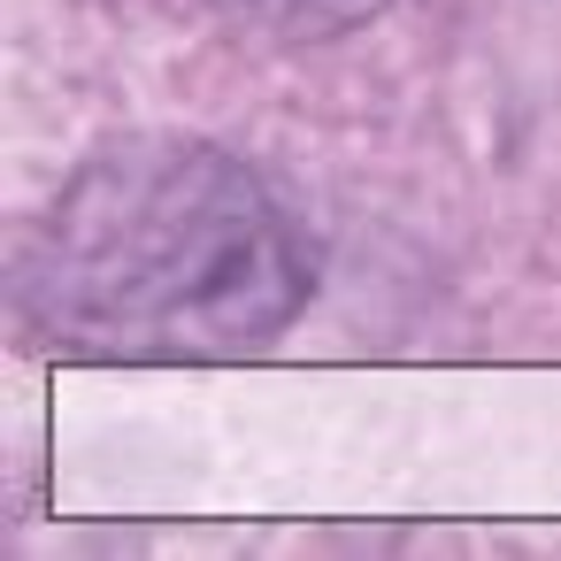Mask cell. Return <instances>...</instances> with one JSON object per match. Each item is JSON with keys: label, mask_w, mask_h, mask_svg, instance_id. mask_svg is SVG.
Here are the masks:
<instances>
[{"label": "cell", "mask_w": 561, "mask_h": 561, "mask_svg": "<svg viewBox=\"0 0 561 561\" xmlns=\"http://www.w3.org/2000/svg\"><path fill=\"white\" fill-rule=\"evenodd\" d=\"M224 9L262 32H285V39H339V32L385 16L392 0H224Z\"/></svg>", "instance_id": "obj_2"}, {"label": "cell", "mask_w": 561, "mask_h": 561, "mask_svg": "<svg viewBox=\"0 0 561 561\" xmlns=\"http://www.w3.org/2000/svg\"><path fill=\"white\" fill-rule=\"evenodd\" d=\"M308 293L316 254L285 201L201 139L93 154L16 262V323L39 346L124 362L270 346Z\"/></svg>", "instance_id": "obj_1"}]
</instances>
